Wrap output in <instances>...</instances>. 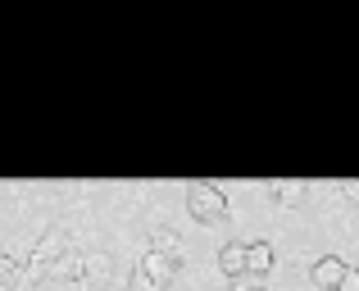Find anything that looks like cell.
I'll return each mask as SVG.
<instances>
[{
  "mask_svg": "<svg viewBox=\"0 0 359 291\" xmlns=\"http://www.w3.org/2000/svg\"><path fill=\"white\" fill-rule=\"evenodd\" d=\"M64 250H69V232H64V228H50L41 241H36V250H32V269H36V273H50L55 259H60Z\"/></svg>",
  "mask_w": 359,
  "mask_h": 291,
  "instance_id": "2",
  "label": "cell"
},
{
  "mask_svg": "<svg viewBox=\"0 0 359 291\" xmlns=\"http://www.w3.org/2000/svg\"><path fill=\"white\" fill-rule=\"evenodd\" d=\"M269 269H273V246L269 241H250V246H245V273L264 278Z\"/></svg>",
  "mask_w": 359,
  "mask_h": 291,
  "instance_id": "6",
  "label": "cell"
},
{
  "mask_svg": "<svg viewBox=\"0 0 359 291\" xmlns=\"http://www.w3.org/2000/svg\"><path fill=\"white\" fill-rule=\"evenodd\" d=\"M237 291H269V287H237Z\"/></svg>",
  "mask_w": 359,
  "mask_h": 291,
  "instance_id": "14",
  "label": "cell"
},
{
  "mask_svg": "<svg viewBox=\"0 0 359 291\" xmlns=\"http://www.w3.org/2000/svg\"><path fill=\"white\" fill-rule=\"evenodd\" d=\"M187 214L196 223H223L228 219V196L210 182H191L187 187Z\"/></svg>",
  "mask_w": 359,
  "mask_h": 291,
  "instance_id": "1",
  "label": "cell"
},
{
  "mask_svg": "<svg viewBox=\"0 0 359 291\" xmlns=\"http://www.w3.org/2000/svg\"><path fill=\"white\" fill-rule=\"evenodd\" d=\"M150 250H164V255H177L182 259V246H177V237L168 228H155V237H150Z\"/></svg>",
  "mask_w": 359,
  "mask_h": 291,
  "instance_id": "9",
  "label": "cell"
},
{
  "mask_svg": "<svg viewBox=\"0 0 359 291\" xmlns=\"http://www.w3.org/2000/svg\"><path fill=\"white\" fill-rule=\"evenodd\" d=\"M269 196H273L278 205H305V201H309V182H273Z\"/></svg>",
  "mask_w": 359,
  "mask_h": 291,
  "instance_id": "8",
  "label": "cell"
},
{
  "mask_svg": "<svg viewBox=\"0 0 359 291\" xmlns=\"http://www.w3.org/2000/svg\"><path fill=\"white\" fill-rule=\"evenodd\" d=\"M337 291H359V269H346V278H341Z\"/></svg>",
  "mask_w": 359,
  "mask_h": 291,
  "instance_id": "12",
  "label": "cell"
},
{
  "mask_svg": "<svg viewBox=\"0 0 359 291\" xmlns=\"http://www.w3.org/2000/svg\"><path fill=\"white\" fill-rule=\"evenodd\" d=\"M346 269H351L346 259H337V255H323L314 269H309V283H314L318 291H337V287H341V278H346Z\"/></svg>",
  "mask_w": 359,
  "mask_h": 291,
  "instance_id": "4",
  "label": "cell"
},
{
  "mask_svg": "<svg viewBox=\"0 0 359 291\" xmlns=\"http://www.w3.org/2000/svg\"><path fill=\"white\" fill-rule=\"evenodd\" d=\"M14 283H18V259L0 250V287H14Z\"/></svg>",
  "mask_w": 359,
  "mask_h": 291,
  "instance_id": "10",
  "label": "cell"
},
{
  "mask_svg": "<svg viewBox=\"0 0 359 291\" xmlns=\"http://www.w3.org/2000/svg\"><path fill=\"white\" fill-rule=\"evenodd\" d=\"M128 291H159V287H155V283H150V278H146V273L137 269V273L128 278Z\"/></svg>",
  "mask_w": 359,
  "mask_h": 291,
  "instance_id": "11",
  "label": "cell"
},
{
  "mask_svg": "<svg viewBox=\"0 0 359 291\" xmlns=\"http://www.w3.org/2000/svg\"><path fill=\"white\" fill-rule=\"evenodd\" d=\"M219 269H223V278L241 283L245 278V241H228V246L219 250Z\"/></svg>",
  "mask_w": 359,
  "mask_h": 291,
  "instance_id": "5",
  "label": "cell"
},
{
  "mask_svg": "<svg viewBox=\"0 0 359 291\" xmlns=\"http://www.w3.org/2000/svg\"><path fill=\"white\" fill-rule=\"evenodd\" d=\"M341 191H346V196H351V201H359V182H346V187H341Z\"/></svg>",
  "mask_w": 359,
  "mask_h": 291,
  "instance_id": "13",
  "label": "cell"
},
{
  "mask_svg": "<svg viewBox=\"0 0 359 291\" xmlns=\"http://www.w3.org/2000/svg\"><path fill=\"white\" fill-rule=\"evenodd\" d=\"M50 278H69V283H78V278H87V259H82L78 250H64V255L55 259Z\"/></svg>",
  "mask_w": 359,
  "mask_h": 291,
  "instance_id": "7",
  "label": "cell"
},
{
  "mask_svg": "<svg viewBox=\"0 0 359 291\" xmlns=\"http://www.w3.org/2000/svg\"><path fill=\"white\" fill-rule=\"evenodd\" d=\"M137 269H141V273H146L155 287H164V283H173V273L182 269V259H177V255H164V250H146Z\"/></svg>",
  "mask_w": 359,
  "mask_h": 291,
  "instance_id": "3",
  "label": "cell"
}]
</instances>
